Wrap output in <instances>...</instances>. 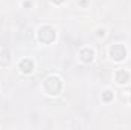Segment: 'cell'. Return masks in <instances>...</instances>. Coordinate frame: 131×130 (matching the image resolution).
I'll return each mask as SVG.
<instances>
[{"mask_svg": "<svg viewBox=\"0 0 131 130\" xmlns=\"http://www.w3.org/2000/svg\"><path fill=\"white\" fill-rule=\"evenodd\" d=\"M79 5H81V6H85V5H87V0H81Z\"/></svg>", "mask_w": 131, "mask_h": 130, "instance_id": "cell-12", "label": "cell"}, {"mask_svg": "<svg viewBox=\"0 0 131 130\" xmlns=\"http://www.w3.org/2000/svg\"><path fill=\"white\" fill-rule=\"evenodd\" d=\"M18 69H20V72H21V73L29 75V73H32V70H34V61L31 60V58H25V60H21V61H20Z\"/></svg>", "mask_w": 131, "mask_h": 130, "instance_id": "cell-5", "label": "cell"}, {"mask_svg": "<svg viewBox=\"0 0 131 130\" xmlns=\"http://www.w3.org/2000/svg\"><path fill=\"white\" fill-rule=\"evenodd\" d=\"M37 35H38V40H40L41 43L50 44V43H53L55 38H57V31H55V28H52V26H49V25H44V26L38 28Z\"/></svg>", "mask_w": 131, "mask_h": 130, "instance_id": "cell-2", "label": "cell"}, {"mask_svg": "<svg viewBox=\"0 0 131 130\" xmlns=\"http://www.w3.org/2000/svg\"><path fill=\"white\" fill-rule=\"evenodd\" d=\"M43 89H44V92H46L47 95H50V97H57V95L61 92V89H63V81H61L60 77H57V75H50V77H47V78L44 80V83H43Z\"/></svg>", "mask_w": 131, "mask_h": 130, "instance_id": "cell-1", "label": "cell"}, {"mask_svg": "<svg viewBox=\"0 0 131 130\" xmlns=\"http://www.w3.org/2000/svg\"><path fill=\"white\" fill-rule=\"evenodd\" d=\"M110 57L114 61H124L127 58V48L121 43H116L110 48Z\"/></svg>", "mask_w": 131, "mask_h": 130, "instance_id": "cell-3", "label": "cell"}, {"mask_svg": "<svg viewBox=\"0 0 131 130\" xmlns=\"http://www.w3.org/2000/svg\"><path fill=\"white\" fill-rule=\"evenodd\" d=\"M114 78H116V81H117L119 84H127V83L130 81V73H128L125 69H119V70H116Z\"/></svg>", "mask_w": 131, "mask_h": 130, "instance_id": "cell-6", "label": "cell"}, {"mask_svg": "<svg viewBox=\"0 0 131 130\" xmlns=\"http://www.w3.org/2000/svg\"><path fill=\"white\" fill-rule=\"evenodd\" d=\"M23 6H25V8H31V6H32V2H31V0H26V2L23 3Z\"/></svg>", "mask_w": 131, "mask_h": 130, "instance_id": "cell-10", "label": "cell"}, {"mask_svg": "<svg viewBox=\"0 0 131 130\" xmlns=\"http://www.w3.org/2000/svg\"><path fill=\"white\" fill-rule=\"evenodd\" d=\"M130 103H131V98H130Z\"/></svg>", "mask_w": 131, "mask_h": 130, "instance_id": "cell-13", "label": "cell"}, {"mask_svg": "<svg viewBox=\"0 0 131 130\" xmlns=\"http://www.w3.org/2000/svg\"><path fill=\"white\" fill-rule=\"evenodd\" d=\"M52 2H53V3H55V5H61V3H63V2H64V0H52Z\"/></svg>", "mask_w": 131, "mask_h": 130, "instance_id": "cell-11", "label": "cell"}, {"mask_svg": "<svg viewBox=\"0 0 131 130\" xmlns=\"http://www.w3.org/2000/svg\"><path fill=\"white\" fill-rule=\"evenodd\" d=\"M11 61V54L8 49H0V66H8Z\"/></svg>", "mask_w": 131, "mask_h": 130, "instance_id": "cell-7", "label": "cell"}, {"mask_svg": "<svg viewBox=\"0 0 131 130\" xmlns=\"http://www.w3.org/2000/svg\"><path fill=\"white\" fill-rule=\"evenodd\" d=\"M96 35H98V37H104V35H105V29H104V28H98Z\"/></svg>", "mask_w": 131, "mask_h": 130, "instance_id": "cell-9", "label": "cell"}, {"mask_svg": "<svg viewBox=\"0 0 131 130\" xmlns=\"http://www.w3.org/2000/svg\"><path fill=\"white\" fill-rule=\"evenodd\" d=\"M79 58H81V61H84V63H92L93 58H95V51L90 49V48H82V49L79 51Z\"/></svg>", "mask_w": 131, "mask_h": 130, "instance_id": "cell-4", "label": "cell"}, {"mask_svg": "<svg viewBox=\"0 0 131 130\" xmlns=\"http://www.w3.org/2000/svg\"><path fill=\"white\" fill-rule=\"evenodd\" d=\"M113 98H114V95H113V92H111V90H105V92L102 94V99H104L105 103H110Z\"/></svg>", "mask_w": 131, "mask_h": 130, "instance_id": "cell-8", "label": "cell"}]
</instances>
